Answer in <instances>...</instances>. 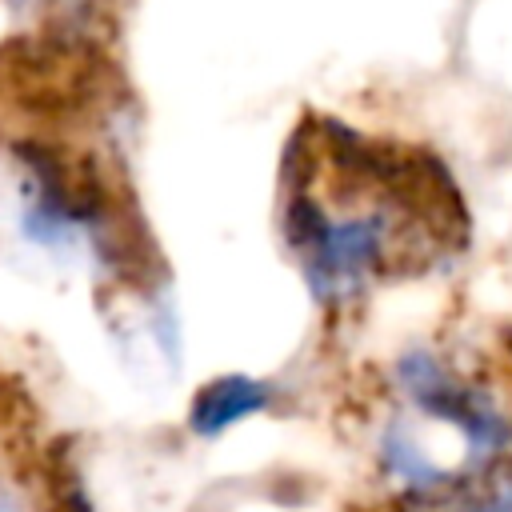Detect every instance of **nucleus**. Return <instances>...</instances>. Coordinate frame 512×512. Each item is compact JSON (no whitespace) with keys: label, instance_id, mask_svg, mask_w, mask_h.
I'll list each match as a JSON object with an SVG mask.
<instances>
[{"label":"nucleus","instance_id":"nucleus-1","mask_svg":"<svg viewBox=\"0 0 512 512\" xmlns=\"http://www.w3.org/2000/svg\"><path fill=\"white\" fill-rule=\"evenodd\" d=\"M284 244L328 308L464 252L468 204L424 144L308 112L284 148Z\"/></svg>","mask_w":512,"mask_h":512},{"label":"nucleus","instance_id":"nucleus-2","mask_svg":"<svg viewBox=\"0 0 512 512\" xmlns=\"http://www.w3.org/2000/svg\"><path fill=\"white\" fill-rule=\"evenodd\" d=\"M396 384L424 420L444 424L460 436L464 456L476 472L488 460H496L512 440V424L500 412V404L428 348H412L396 360Z\"/></svg>","mask_w":512,"mask_h":512},{"label":"nucleus","instance_id":"nucleus-3","mask_svg":"<svg viewBox=\"0 0 512 512\" xmlns=\"http://www.w3.org/2000/svg\"><path fill=\"white\" fill-rule=\"evenodd\" d=\"M268 404H272V384L268 380H256V376H244V372H228V376L208 380L192 396V404H188V428L196 436H220L232 424L264 412Z\"/></svg>","mask_w":512,"mask_h":512},{"label":"nucleus","instance_id":"nucleus-4","mask_svg":"<svg viewBox=\"0 0 512 512\" xmlns=\"http://www.w3.org/2000/svg\"><path fill=\"white\" fill-rule=\"evenodd\" d=\"M412 500H416V512H512V480H500L464 500H452V488L432 496H412Z\"/></svg>","mask_w":512,"mask_h":512},{"label":"nucleus","instance_id":"nucleus-5","mask_svg":"<svg viewBox=\"0 0 512 512\" xmlns=\"http://www.w3.org/2000/svg\"><path fill=\"white\" fill-rule=\"evenodd\" d=\"M0 512H28V508H24V500H20L4 480H0Z\"/></svg>","mask_w":512,"mask_h":512},{"label":"nucleus","instance_id":"nucleus-6","mask_svg":"<svg viewBox=\"0 0 512 512\" xmlns=\"http://www.w3.org/2000/svg\"><path fill=\"white\" fill-rule=\"evenodd\" d=\"M508 352H512V332H508Z\"/></svg>","mask_w":512,"mask_h":512}]
</instances>
